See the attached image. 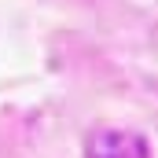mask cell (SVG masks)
Returning a JSON list of instances; mask_svg holds the SVG:
<instances>
[{
  "instance_id": "obj_1",
  "label": "cell",
  "mask_w": 158,
  "mask_h": 158,
  "mask_svg": "<svg viewBox=\"0 0 158 158\" xmlns=\"http://www.w3.org/2000/svg\"><path fill=\"white\" fill-rule=\"evenodd\" d=\"M85 158H151V155H147V140L140 132H129V129H96L88 136Z\"/></svg>"
}]
</instances>
